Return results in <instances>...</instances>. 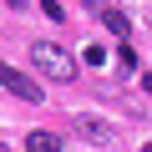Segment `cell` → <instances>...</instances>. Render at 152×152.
<instances>
[{"label": "cell", "instance_id": "obj_1", "mask_svg": "<svg viewBox=\"0 0 152 152\" xmlns=\"http://www.w3.org/2000/svg\"><path fill=\"white\" fill-rule=\"evenodd\" d=\"M31 66L46 76V81H76V56L56 41H36L31 46Z\"/></svg>", "mask_w": 152, "mask_h": 152}, {"label": "cell", "instance_id": "obj_2", "mask_svg": "<svg viewBox=\"0 0 152 152\" xmlns=\"http://www.w3.org/2000/svg\"><path fill=\"white\" fill-rule=\"evenodd\" d=\"M0 86H5L10 96H20V102H41V96H46L26 71H15V66H5V61H0Z\"/></svg>", "mask_w": 152, "mask_h": 152}, {"label": "cell", "instance_id": "obj_3", "mask_svg": "<svg viewBox=\"0 0 152 152\" xmlns=\"http://www.w3.org/2000/svg\"><path fill=\"white\" fill-rule=\"evenodd\" d=\"M71 127L81 132L86 142H96V147H112V142H117V127H112V122H102V117H91V112H86V117H76Z\"/></svg>", "mask_w": 152, "mask_h": 152}, {"label": "cell", "instance_id": "obj_4", "mask_svg": "<svg viewBox=\"0 0 152 152\" xmlns=\"http://www.w3.org/2000/svg\"><path fill=\"white\" fill-rule=\"evenodd\" d=\"M102 26H107L117 41H127V36H132V20H127L122 10H102Z\"/></svg>", "mask_w": 152, "mask_h": 152}, {"label": "cell", "instance_id": "obj_5", "mask_svg": "<svg viewBox=\"0 0 152 152\" xmlns=\"http://www.w3.org/2000/svg\"><path fill=\"white\" fill-rule=\"evenodd\" d=\"M26 152H61V137L56 132H31L26 137Z\"/></svg>", "mask_w": 152, "mask_h": 152}, {"label": "cell", "instance_id": "obj_6", "mask_svg": "<svg viewBox=\"0 0 152 152\" xmlns=\"http://www.w3.org/2000/svg\"><path fill=\"white\" fill-rule=\"evenodd\" d=\"M41 10H46L51 20H66V5H61V0H41Z\"/></svg>", "mask_w": 152, "mask_h": 152}, {"label": "cell", "instance_id": "obj_7", "mask_svg": "<svg viewBox=\"0 0 152 152\" xmlns=\"http://www.w3.org/2000/svg\"><path fill=\"white\" fill-rule=\"evenodd\" d=\"M81 61H86V66H102V61H107V51H102V46H86V56H81Z\"/></svg>", "mask_w": 152, "mask_h": 152}, {"label": "cell", "instance_id": "obj_8", "mask_svg": "<svg viewBox=\"0 0 152 152\" xmlns=\"http://www.w3.org/2000/svg\"><path fill=\"white\" fill-rule=\"evenodd\" d=\"M26 5H31V0H10V10H26Z\"/></svg>", "mask_w": 152, "mask_h": 152}, {"label": "cell", "instance_id": "obj_9", "mask_svg": "<svg viewBox=\"0 0 152 152\" xmlns=\"http://www.w3.org/2000/svg\"><path fill=\"white\" fill-rule=\"evenodd\" d=\"M0 152H10V147H5V137H0Z\"/></svg>", "mask_w": 152, "mask_h": 152}, {"label": "cell", "instance_id": "obj_10", "mask_svg": "<svg viewBox=\"0 0 152 152\" xmlns=\"http://www.w3.org/2000/svg\"><path fill=\"white\" fill-rule=\"evenodd\" d=\"M142 152H152V142H147V147H142Z\"/></svg>", "mask_w": 152, "mask_h": 152}]
</instances>
